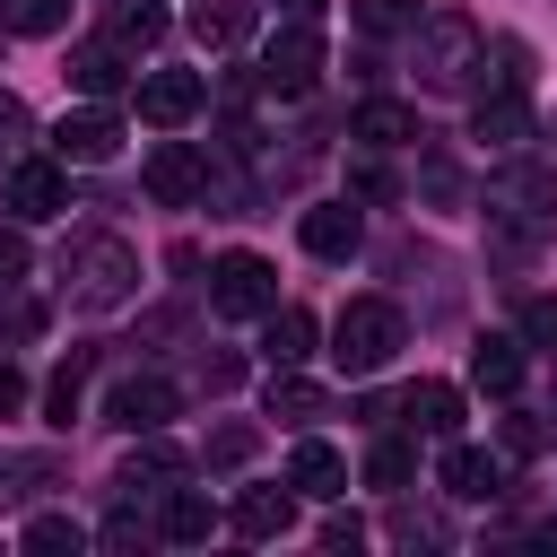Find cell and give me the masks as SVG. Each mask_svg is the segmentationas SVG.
Listing matches in <instances>:
<instances>
[{
  "label": "cell",
  "instance_id": "cell-4",
  "mask_svg": "<svg viewBox=\"0 0 557 557\" xmlns=\"http://www.w3.org/2000/svg\"><path fill=\"white\" fill-rule=\"evenodd\" d=\"M322 78V26L313 17H287L270 44H261V87L270 96H305Z\"/></svg>",
  "mask_w": 557,
  "mask_h": 557
},
{
  "label": "cell",
  "instance_id": "cell-42",
  "mask_svg": "<svg viewBox=\"0 0 557 557\" xmlns=\"http://www.w3.org/2000/svg\"><path fill=\"white\" fill-rule=\"evenodd\" d=\"M426 191H435V200H461V174H453L444 157H426Z\"/></svg>",
  "mask_w": 557,
  "mask_h": 557
},
{
  "label": "cell",
  "instance_id": "cell-33",
  "mask_svg": "<svg viewBox=\"0 0 557 557\" xmlns=\"http://www.w3.org/2000/svg\"><path fill=\"white\" fill-rule=\"evenodd\" d=\"M26 270H35V252H26V235H17V226H0V287H17Z\"/></svg>",
  "mask_w": 557,
  "mask_h": 557
},
{
  "label": "cell",
  "instance_id": "cell-1",
  "mask_svg": "<svg viewBox=\"0 0 557 557\" xmlns=\"http://www.w3.org/2000/svg\"><path fill=\"white\" fill-rule=\"evenodd\" d=\"M409 70H418L426 96H470L479 70H487V35H479V17H461V9H426V17L409 26Z\"/></svg>",
  "mask_w": 557,
  "mask_h": 557
},
{
  "label": "cell",
  "instance_id": "cell-14",
  "mask_svg": "<svg viewBox=\"0 0 557 557\" xmlns=\"http://www.w3.org/2000/svg\"><path fill=\"white\" fill-rule=\"evenodd\" d=\"M287 487H296V496H313V505H331V496H348V461H339L322 435H305V444L287 453Z\"/></svg>",
  "mask_w": 557,
  "mask_h": 557
},
{
  "label": "cell",
  "instance_id": "cell-43",
  "mask_svg": "<svg viewBox=\"0 0 557 557\" xmlns=\"http://www.w3.org/2000/svg\"><path fill=\"white\" fill-rule=\"evenodd\" d=\"M278 9H287V17H313V9H322V0H278Z\"/></svg>",
  "mask_w": 557,
  "mask_h": 557
},
{
  "label": "cell",
  "instance_id": "cell-7",
  "mask_svg": "<svg viewBox=\"0 0 557 557\" xmlns=\"http://www.w3.org/2000/svg\"><path fill=\"white\" fill-rule=\"evenodd\" d=\"M113 148H122V113H113V104H104V96H96V104H78V113H61V122H52V157H61V165H104V157H113Z\"/></svg>",
  "mask_w": 557,
  "mask_h": 557
},
{
  "label": "cell",
  "instance_id": "cell-12",
  "mask_svg": "<svg viewBox=\"0 0 557 557\" xmlns=\"http://www.w3.org/2000/svg\"><path fill=\"white\" fill-rule=\"evenodd\" d=\"M348 139H366V148H409V139H426V131H418V104H400V96H366V104L348 113Z\"/></svg>",
  "mask_w": 557,
  "mask_h": 557
},
{
  "label": "cell",
  "instance_id": "cell-27",
  "mask_svg": "<svg viewBox=\"0 0 557 557\" xmlns=\"http://www.w3.org/2000/svg\"><path fill=\"white\" fill-rule=\"evenodd\" d=\"M348 17H357L366 35H409V26L426 17V0H348Z\"/></svg>",
  "mask_w": 557,
  "mask_h": 557
},
{
  "label": "cell",
  "instance_id": "cell-20",
  "mask_svg": "<svg viewBox=\"0 0 557 557\" xmlns=\"http://www.w3.org/2000/svg\"><path fill=\"white\" fill-rule=\"evenodd\" d=\"M122 61H131L122 44H78V52H70V87H78V96H122V87H131Z\"/></svg>",
  "mask_w": 557,
  "mask_h": 557
},
{
  "label": "cell",
  "instance_id": "cell-13",
  "mask_svg": "<svg viewBox=\"0 0 557 557\" xmlns=\"http://www.w3.org/2000/svg\"><path fill=\"white\" fill-rule=\"evenodd\" d=\"M470 139H479V148H522V139H531V104H522L513 87H487V96L470 104Z\"/></svg>",
  "mask_w": 557,
  "mask_h": 557
},
{
  "label": "cell",
  "instance_id": "cell-38",
  "mask_svg": "<svg viewBox=\"0 0 557 557\" xmlns=\"http://www.w3.org/2000/svg\"><path fill=\"white\" fill-rule=\"evenodd\" d=\"M540 444H548L540 418H505V453H540Z\"/></svg>",
  "mask_w": 557,
  "mask_h": 557
},
{
  "label": "cell",
  "instance_id": "cell-10",
  "mask_svg": "<svg viewBox=\"0 0 557 557\" xmlns=\"http://www.w3.org/2000/svg\"><path fill=\"white\" fill-rule=\"evenodd\" d=\"M9 209H17V226H44V218H61V209H70L61 157H26V165H9Z\"/></svg>",
  "mask_w": 557,
  "mask_h": 557
},
{
  "label": "cell",
  "instance_id": "cell-17",
  "mask_svg": "<svg viewBox=\"0 0 557 557\" xmlns=\"http://www.w3.org/2000/svg\"><path fill=\"white\" fill-rule=\"evenodd\" d=\"M470 383L496 392V400H513V392H522V339H513V331H479V348H470Z\"/></svg>",
  "mask_w": 557,
  "mask_h": 557
},
{
  "label": "cell",
  "instance_id": "cell-11",
  "mask_svg": "<svg viewBox=\"0 0 557 557\" xmlns=\"http://www.w3.org/2000/svg\"><path fill=\"white\" fill-rule=\"evenodd\" d=\"M191 113H200V78H191V70H148V78H139V122L183 131Z\"/></svg>",
  "mask_w": 557,
  "mask_h": 557
},
{
  "label": "cell",
  "instance_id": "cell-22",
  "mask_svg": "<svg viewBox=\"0 0 557 557\" xmlns=\"http://www.w3.org/2000/svg\"><path fill=\"white\" fill-rule=\"evenodd\" d=\"M331 409V392L322 383H305L296 366H270V418H287V426H313Z\"/></svg>",
  "mask_w": 557,
  "mask_h": 557
},
{
  "label": "cell",
  "instance_id": "cell-36",
  "mask_svg": "<svg viewBox=\"0 0 557 557\" xmlns=\"http://www.w3.org/2000/svg\"><path fill=\"white\" fill-rule=\"evenodd\" d=\"M348 191H357V200H392V174H383V165H374V157H366V165H357V174H348Z\"/></svg>",
  "mask_w": 557,
  "mask_h": 557
},
{
  "label": "cell",
  "instance_id": "cell-24",
  "mask_svg": "<svg viewBox=\"0 0 557 557\" xmlns=\"http://www.w3.org/2000/svg\"><path fill=\"white\" fill-rule=\"evenodd\" d=\"M287 522H296V496H287V487H244V496H235V531H244V540H278Z\"/></svg>",
  "mask_w": 557,
  "mask_h": 557
},
{
  "label": "cell",
  "instance_id": "cell-16",
  "mask_svg": "<svg viewBox=\"0 0 557 557\" xmlns=\"http://www.w3.org/2000/svg\"><path fill=\"white\" fill-rule=\"evenodd\" d=\"M296 235H305V252H313V261H348L366 226H357V209H348V200H322V209H305V218H296Z\"/></svg>",
  "mask_w": 557,
  "mask_h": 557
},
{
  "label": "cell",
  "instance_id": "cell-34",
  "mask_svg": "<svg viewBox=\"0 0 557 557\" xmlns=\"http://www.w3.org/2000/svg\"><path fill=\"white\" fill-rule=\"evenodd\" d=\"M96 540H104V548H148V522H139L131 505H122V513H113V522H104Z\"/></svg>",
  "mask_w": 557,
  "mask_h": 557
},
{
  "label": "cell",
  "instance_id": "cell-25",
  "mask_svg": "<svg viewBox=\"0 0 557 557\" xmlns=\"http://www.w3.org/2000/svg\"><path fill=\"white\" fill-rule=\"evenodd\" d=\"M157 531H165V540H183V548H200V540L218 531V505H209L200 487H165V513H157Z\"/></svg>",
  "mask_w": 557,
  "mask_h": 557
},
{
  "label": "cell",
  "instance_id": "cell-9",
  "mask_svg": "<svg viewBox=\"0 0 557 557\" xmlns=\"http://www.w3.org/2000/svg\"><path fill=\"white\" fill-rule=\"evenodd\" d=\"M174 409H183V392H174L165 374H122V383H113V400H104V418H113L122 435H157Z\"/></svg>",
  "mask_w": 557,
  "mask_h": 557
},
{
  "label": "cell",
  "instance_id": "cell-41",
  "mask_svg": "<svg viewBox=\"0 0 557 557\" xmlns=\"http://www.w3.org/2000/svg\"><path fill=\"white\" fill-rule=\"evenodd\" d=\"M17 409H26V374L0 357V418H17Z\"/></svg>",
  "mask_w": 557,
  "mask_h": 557
},
{
  "label": "cell",
  "instance_id": "cell-32",
  "mask_svg": "<svg viewBox=\"0 0 557 557\" xmlns=\"http://www.w3.org/2000/svg\"><path fill=\"white\" fill-rule=\"evenodd\" d=\"M78 540H87V531H78L70 513H35V522L17 531V548H35V557H61V548H78Z\"/></svg>",
  "mask_w": 557,
  "mask_h": 557
},
{
  "label": "cell",
  "instance_id": "cell-37",
  "mask_svg": "<svg viewBox=\"0 0 557 557\" xmlns=\"http://www.w3.org/2000/svg\"><path fill=\"white\" fill-rule=\"evenodd\" d=\"M200 383H209V392H226V383H244V357H226V348H218V357H200Z\"/></svg>",
  "mask_w": 557,
  "mask_h": 557
},
{
  "label": "cell",
  "instance_id": "cell-5",
  "mask_svg": "<svg viewBox=\"0 0 557 557\" xmlns=\"http://www.w3.org/2000/svg\"><path fill=\"white\" fill-rule=\"evenodd\" d=\"M209 305H218L226 322H261V313L278 305V270H270L261 252H226V261L209 270Z\"/></svg>",
  "mask_w": 557,
  "mask_h": 557
},
{
  "label": "cell",
  "instance_id": "cell-15",
  "mask_svg": "<svg viewBox=\"0 0 557 557\" xmlns=\"http://www.w3.org/2000/svg\"><path fill=\"white\" fill-rule=\"evenodd\" d=\"M444 496H461V505L505 496V461H496V453H479V444H444Z\"/></svg>",
  "mask_w": 557,
  "mask_h": 557
},
{
  "label": "cell",
  "instance_id": "cell-8",
  "mask_svg": "<svg viewBox=\"0 0 557 557\" xmlns=\"http://www.w3.org/2000/svg\"><path fill=\"white\" fill-rule=\"evenodd\" d=\"M139 183H148V200L183 209V200H200V191H209V157H200L191 139H157V148H148V165H139Z\"/></svg>",
  "mask_w": 557,
  "mask_h": 557
},
{
  "label": "cell",
  "instance_id": "cell-44",
  "mask_svg": "<svg viewBox=\"0 0 557 557\" xmlns=\"http://www.w3.org/2000/svg\"><path fill=\"white\" fill-rule=\"evenodd\" d=\"M540 548H557V522H540Z\"/></svg>",
  "mask_w": 557,
  "mask_h": 557
},
{
  "label": "cell",
  "instance_id": "cell-26",
  "mask_svg": "<svg viewBox=\"0 0 557 557\" xmlns=\"http://www.w3.org/2000/svg\"><path fill=\"white\" fill-rule=\"evenodd\" d=\"M157 35H165V9H157V0H104V44L148 52Z\"/></svg>",
  "mask_w": 557,
  "mask_h": 557
},
{
  "label": "cell",
  "instance_id": "cell-39",
  "mask_svg": "<svg viewBox=\"0 0 557 557\" xmlns=\"http://www.w3.org/2000/svg\"><path fill=\"white\" fill-rule=\"evenodd\" d=\"M522 331H531V339H540V348H557V296H540V305H531V313H522Z\"/></svg>",
  "mask_w": 557,
  "mask_h": 557
},
{
  "label": "cell",
  "instance_id": "cell-31",
  "mask_svg": "<svg viewBox=\"0 0 557 557\" xmlns=\"http://www.w3.org/2000/svg\"><path fill=\"white\" fill-rule=\"evenodd\" d=\"M409 470H418V453H409V444H400V435H383V444H374V453H366V479H374V487H392V496H400V487H409Z\"/></svg>",
  "mask_w": 557,
  "mask_h": 557
},
{
  "label": "cell",
  "instance_id": "cell-23",
  "mask_svg": "<svg viewBox=\"0 0 557 557\" xmlns=\"http://www.w3.org/2000/svg\"><path fill=\"white\" fill-rule=\"evenodd\" d=\"M400 418H409L418 435H453V426H461V392H453V383H409V392H400Z\"/></svg>",
  "mask_w": 557,
  "mask_h": 557
},
{
  "label": "cell",
  "instance_id": "cell-30",
  "mask_svg": "<svg viewBox=\"0 0 557 557\" xmlns=\"http://www.w3.org/2000/svg\"><path fill=\"white\" fill-rule=\"evenodd\" d=\"M87 366H96V357H70V366L52 374V392H44V409H52V426H70V418H78V400H87Z\"/></svg>",
  "mask_w": 557,
  "mask_h": 557
},
{
  "label": "cell",
  "instance_id": "cell-18",
  "mask_svg": "<svg viewBox=\"0 0 557 557\" xmlns=\"http://www.w3.org/2000/svg\"><path fill=\"white\" fill-rule=\"evenodd\" d=\"M313 339H322V331H313L305 305H270V313H261V357H270V366H305Z\"/></svg>",
  "mask_w": 557,
  "mask_h": 557
},
{
  "label": "cell",
  "instance_id": "cell-2",
  "mask_svg": "<svg viewBox=\"0 0 557 557\" xmlns=\"http://www.w3.org/2000/svg\"><path fill=\"white\" fill-rule=\"evenodd\" d=\"M61 287H70V305L113 313V305H131V287H139V252H131L122 235H70V252H61Z\"/></svg>",
  "mask_w": 557,
  "mask_h": 557
},
{
  "label": "cell",
  "instance_id": "cell-6",
  "mask_svg": "<svg viewBox=\"0 0 557 557\" xmlns=\"http://www.w3.org/2000/svg\"><path fill=\"white\" fill-rule=\"evenodd\" d=\"M487 209H505L522 235L557 226V165H505V174H496V191H487Z\"/></svg>",
  "mask_w": 557,
  "mask_h": 557
},
{
  "label": "cell",
  "instance_id": "cell-3",
  "mask_svg": "<svg viewBox=\"0 0 557 557\" xmlns=\"http://www.w3.org/2000/svg\"><path fill=\"white\" fill-rule=\"evenodd\" d=\"M400 339H409V322H400L392 296H348L339 322H331V366L339 374H383L400 357Z\"/></svg>",
  "mask_w": 557,
  "mask_h": 557
},
{
  "label": "cell",
  "instance_id": "cell-28",
  "mask_svg": "<svg viewBox=\"0 0 557 557\" xmlns=\"http://www.w3.org/2000/svg\"><path fill=\"white\" fill-rule=\"evenodd\" d=\"M252 453H261V426H209V444H200L209 470H244Z\"/></svg>",
  "mask_w": 557,
  "mask_h": 557
},
{
  "label": "cell",
  "instance_id": "cell-40",
  "mask_svg": "<svg viewBox=\"0 0 557 557\" xmlns=\"http://www.w3.org/2000/svg\"><path fill=\"white\" fill-rule=\"evenodd\" d=\"M0 331H9V339H35L44 313H35V305H0Z\"/></svg>",
  "mask_w": 557,
  "mask_h": 557
},
{
  "label": "cell",
  "instance_id": "cell-35",
  "mask_svg": "<svg viewBox=\"0 0 557 557\" xmlns=\"http://www.w3.org/2000/svg\"><path fill=\"white\" fill-rule=\"evenodd\" d=\"M322 548H366V522L357 513H322Z\"/></svg>",
  "mask_w": 557,
  "mask_h": 557
},
{
  "label": "cell",
  "instance_id": "cell-21",
  "mask_svg": "<svg viewBox=\"0 0 557 557\" xmlns=\"http://www.w3.org/2000/svg\"><path fill=\"white\" fill-rule=\"evenodd\" d=\"M252 17H261L252 0H191V35H200L209 52H235V44L252 35Z\"/></svg>",
  "mask_w": 557,
  "mask_h": 557
},
{
  "label": "cell",
  "instance_id": "cell-19",
  "mask_svg": "<svg viewBox=\"0 0 557 557\" xmlns=\"http://www.w3.org/2000/svg\"><path fill=\"white\" fill-rule=\"evenodd\" d=\"M113 487H122L131 505H139V496H165V487H183V453H165V444L148 435V444H139V453L113 470Z\"/></svg>",
  "mask_w": 557,
  "mask_h": 557
},
{
  "label": "cell",
  "instance_id": "cell-29",
  "mask_svg": "<svg viewBox=\"0 0 557 557\" xmlns=\"http://www.w3.org/2000/svg\"><path fill=\"white\" fill-rule=\"evenodd\" d=\"M61 17H70V0H0L9 35H61Z\"/></svg>",
  "mask_w": 557,
  "mask_h": 557
}]
</instances>
